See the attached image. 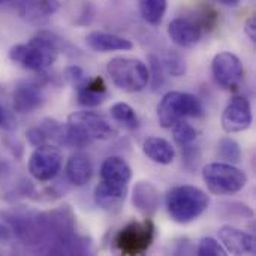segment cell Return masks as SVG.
<instances>
[{"label": "cell", "instance_id": "6da1fadb", "mask_svg": "<svg viewBox=\"0 0 256 256\" xmlns=\"http://www.w3.org/2000/svg\"><path fill=\"white\" fill-rule=\"evenodd\" d=\"M63 40L52 32L40 30L27 44H16L9 50V58L24 69L40 72L58 57Z\"/></svg>", "mask_w": 256, "mask_h": 256}, {"label": "cell", "instance_id": "7a4b0ae2", "mask_svg": "<svg viewBox=\"0 0 256 256\" xmlns=\"http://www.w3.org/2000/svg\"><path fill=\"white\" fill-rule=\"evenodd\" d=\"M66 146L86 147L93 141H105L116 135L110 122L94 111H78L68 117Z\"/></svg>", "mask_w": 256, "mask_h": 256}, {"label": "cell", "instance_id": "3957f363", "mask_svg": "<svg viewBox=\"0 0 256 256\" xmlns=\"http://www.w3.org/2000/svg\"><path fill=\"white\" fill-rule=\"evenodd\" d=\"M166 212L170 218L177 224H190L196 220L208 207V195L195 186H176L165 198Z\"/></svg>", "mask_w": 256, "mask_h": 256}, {"label": "cell", "instance_id": "277c9868", "mask_svg": "<svg viewBox=\"0 0 256 256\" xmlns=\"http://www.w3.org/2000/svg\"><path fill=\"white\" fill-rule=\"evenodd\" d=\"M106 72L116 87L129 93L141 92L150 82L148 66L140 58L114 57L108 62Z\"/></svg>", "mask_w": 256, "mask_h": 256}, {"label": "cell", "instance_id": "5b68a950", "mask_svg": "<svg viewBox=\"0 0 256 256\" xmlns=\"http://www.w3.org/2000/svg\"><path fill=\"white\" fill-rule=\"evenodd\" d=\"M204 105L201 99L186 92H168L158 105V118L162 128H171L186 117H202Z\"/></svg>", "mask_w": 256, "mask_h": 256}, {"label": "cell", "instance_id": "8992f818", "mask_svg": "<svg viewBox=\"0 0 256 256\" xmlns=\"http://www.w3.org/2000/svg\"><path fill=\"white\" fill-rule=\"evenodd\" d=\"M202 178L212 194L222 196L238 194L248 184L246 172L228 162L207 164L202 170Z\"/></svg>", "mask_w": 256, "mask_h": 256}, {"label": "cell", "instance_id": "52a82bcc", "mask_svg": "<svg viewBox=\"0 0 256 256\" xmlns=\"http://www.w3.org/2000/svg\"><path fill=\"white\" fill-rule=\"evenodd\" d=\"M154 240V225L146 218L142 222H130L123 226L117 237L116 246L123 255H142L148 250Z\"/></svg>", "mask_w": 256, "mask_h": 256}, {"label": "cell", "instance_id": "ba28073f", "mask_svg": "<svg viewBox=\"0 0 256 256\" xmlns=\"http://www.w3.org/2000/svg\"><path fill=\"white\" fill-rule=\"evenodd\" d=\"M63 156L57 147L44 146L38 147L28 160V172L38 182L52 180L62 170Z\"/></svg>", "mask_w": 256, "mask_h": 256}, {"label": "cell", "instance_id": "9c48e42d", "mask_svg": "<svg viewBox=\"0 0 256 256\" xmlns=\"http://www.w3.org/2000/svg\"><path fill=\"white\" fill-rule=\"evenodd\" d=\"M212 72L214 81L224 88H236L244 75L242 60L230 51H222L214 56L212 62Z\"/></svg>", "mask_w": 256, "mask_h": 256}, {"label": "cell", "instance_id": "30bf717a", "mask_svg": "<svg viewBox=\"0 0 256 256\" xmlns=\"http://www.w3.org/2000/svg\"><path fill=\"white\" fill-rule=\"evenodd\" d=\"M252 126V106L248 98L234 96L222 114V128L228 134L248 130Z\"/></svg>", "mask_w": 256, "mask_h": 256}, {"label": "cell", "instance_id": "8fae6325", "mask_svg": "<svg viewBox=\"0 0 256 256\" xmlns=\"http://www.w3.org/2000/svg\"><path fill=\"white\" fill-rule=\"evenodd\" d=\"M132 178V170L123 158L111 156L100 166V182L112 189L128 192V184Z\"/></svg>", "mask_w": 256, "mask_h": 256}, {"label": "cell", "instance_id": "7c38bea8", "mask_svg": "<svg viewBox=\"0 0 256 256\" xmlns=\"http://www.w3.org/2000/svg\"><path fill=\"white\" fill-rule=\"evenodd\" d=\"M218 234L226 254H232V255H255L256 254V242L252 234L244 232L230 225L222 226L218 231Z\"/></svg>", "mask_w": 256, "mask_h": 256}, {"label": "cell", "instance_id": "4fadbf2b", "mask_svg": "<svg viewBox=\"0 0 256 256\" xmlns=\"http://www.w3.org/2000/svg\"><path fill=\"white\" fill-rule=\"evenodd\" d=\"M168 36L171 40L183 48L195 46L202 38V27L192 18L177 16L168 24Z\"/></svg>", "mask_w": 256, "mask_h": 256}, {"label": "cell", "instance_id": "5bb4252c", "mask_svg": "<svg viewBox=\"0 0 256 256\" xmlns=\"http://www.w3.org/2000/svg\"><path fill=\"white\" fill-rule=\"evenodd\" d=\"M12 104H14V110L20 114H26L38 110L44 104V94L40 87L30 81L18 82L16 87L14 88Z\"/></svg>", "mask_w": 256, "mask_h": 256}, {"label": "cell", "instance_id": "9a60e30c", "mask_svg": "<svg viewBox=\"0 0 256 256\" xmlns=\"http://www.w3.org/2000/svg\"><path fill=\"white\" fill-rule=\"evenodd\" d=\"M60 8L58 0H18L16 9L21 18L32 24H44Z\"/></svg>", "mask_w": 256, "mask_h": 256}, {"label": "cell", "instance_id": "2e32d148", "mask_svg": "<svg viewBox=\"0 0 256 256\" xmlns=\"http://www.w3.org/2000/svg\"><path fill=\"white\" fill-rule=\"evenodd\" d=\"M159 190L150 182H138L132 190V204L144 216L152 219L159 208Z\"/></svg>", "mask_w": 256, "mask_h": 256}, {"label": "cell", "instance_id": "e0dca14e", "mask_svg": "<svg viewBox=\"0 0 256 256\" xmlns=\"http://www.w3.org/2000/svg\"><path fill=\"white\" fill-rule=\"evenodd\" d=\"M86 44L90 50L96 52H111V51H129L134 48L130 39L123 36L106 33V32H90L86 36Z\"/></svg>", "mask_w": 256, "mask_h": 256}, {"label": "cell", "instance_id": "ac0fdd59", "mask_svg": "<svg viewBox=\"0 0 256 256\" xmlns=\"http://www.w3.org/2000/svg\"><path fill=\"white\" fill-rule=\"evenodd\" d=\"M93 162L88 154L82 152L74 153L66 164V177L75 186L87 184L93 177Z\"/></svg>", "mask_w": 256, "mask_h": 256}, {"label": "cell", "instance_id": "d6986e66", "mask_svg": "<svg viewBox=\"0 0 256 256\" xmlns=\"http://www.w3.org/2000/svg\"><path fill=\"white\" fill-rule=\"evenodd\" d=\"M106 86L104 78L94 76L92 80H86L78 86V104L87 108L99 106L106 99Z\"/></svg>", "mask_w": 256, "mask_h": 256}, {"label": "cell", "instance_id": "ffe728a7", "mask_svg": "<svg viewBox=\"0 0 256 256\" xmlns=\"http://www.w3.org/2000/svg\"><path fill=\"white\" fill-rule=\"evenodd\" d=\"M144 154L159 165H170L176 159V150L170 141L160 136H148L142 142Z\"/></svg>", "mask_w": 256, "mask_h": 256}, {"label": "cell", "instance_id": "44dd1931", "mask_svg": "<svg viewBox=\"0 0 256 256\" xmlns=\"http://www.w3.org/2000/svg\"><path fill=\"white\" fill-rule=\"evenodd\" d=\"M126 198V192H120L105 186L102 182L94 189V201L105 210H117Z\"/></svg>", "mask_w": 256, "mask_h": 256}, {"label": "cell", "instance_id": "7402d4cb", "mask_svg": "<svg viewBox=\"0 0 256 256\" xmlns=\"http://www.w3.org/2000/svg\"><path fill=\"white\" fill-rule=\"evenodd\" d=\"M166 0H140V12L146 22L150 26H159L166 14Z\"/></svg>", "mask_w": 256, "mask_h": 256}, {"label": "cell", "instance_id": "603a6c76", "mask_svg": "<svg viewBox=\"0 0 256 256\" xmlns=\"http://www.w3.org/2000/svg\"><path fill=\"white\" fill-rule=\"evenodd\" d=\"M110 116L112 120H116L117 123H120L122 126H124L126 129H136L140 126V120L138 116L135 112V110L126 104V102H117L110 108Z\"/></svg>", "mask_w": 256, "mask_h": 256}, {"label": "cell", "instance_id": "cb8c5ba5", "mask_svg": "<svg viewBox=\"0 0 256 256\" xmlns=\"http://www.w3.org/2000/svg\"><path fill=\"white\" fill-rule=\"evenodd\" d=\"M39 128L45 132L50 142H54L58 146H66V134H68L66 124L46 117L40 122Z\"/></svg>", "mask_w": 256, "mask_h": 256}, {"label": "cell", "instance_id": "d4e9b609", "mask_svg": "<svg viewBox=\"0 0 256 256\" xmlns=\"http://www.w3.org/2000/svg\"><path fill=\"white\" fill-rule=\"evenodd\" d=\"M218 154H219V158L222 160H225L228 164H232V165L238 164L242 160V156H243L240 144L236 140H232L231 136H224L219 141Z\"/></svg>", "mask_w": 256, "mask_h": 256}, {"label": "cell", "instance_id": "484cf974", "mask_svg": "<svg viewBox=\"0 0 256 256\" xmlns=\"http://www.w3.org/2000/svg\"><path fill=\"white\" fill-rule=\"evenodd\" d=\"M160 62H162L165 72L172 75V76H183L188 70V64H186L183 56L174 50L168 51Z\"/></svg>", "mask_w": 256, "mask_h": 256}, {"label": "cell", "instance_id": "4316f807", "mask_svg": "<svg viewBox=\"0 0 256 256\" xmlns=\"http://www.w3.org/2000/svg\"><path fill=\"white\" fill-rule=\"evenodd\" d=\"M171 128H172V136H174L176 142L180 144L182 147L183 146L194 144L196 141V136H198L196 129L190 123H188L184 118L183 120H178Z\"/></svg>", "mask_w": 256, "mask_h": 256}, {"label": "cell", "instance_id": "83f0119b", "mask_svg": "<svg viewBox=\"0 0 256 256\" xmlns=\"http://www.w3.org/2000/svg\"><path fill=\"white\" fill-rule=\"evenodd\" d=\"M164 66L159 57L156 56H150L148 57V74H150V81L154 90L160 88L165 82V76H164Z\"/></svg>", "mask_w": 256, "mask_h": 256}, {"label": "cell", "instance_id": "f1b7e54d", "mask_svg": "<svg viewBox=\"0 0 256 256\" xmlns=\"http://www.w3.org/2000/svg\"><path fill=\"white\" fill-rule=\"evenodd\" d=\"M226 255V250L224 249V246L212 238V237H207V238H202L200 242V246H198V256H225Z\"/></svg>", "mask_w": 256, "mask_h": 256}, {"label": "cell", "instance_id": "f546056e", "mask_svg": "<svg viewBox=\"0 0 256 256\" xmlns=\"http://www.w3.org/2000/svg\"><path fill=\"white\" fill-rule=\"evenodd\" d=\"M64 78H66L68 82H70L72 86L78 87L80 84H82L87 80V75H86L82 68H80L76 64H72V66H68L64 69Z\"/></svg>", "mask_w": 256, "mask_h": 256}, {"label": "cell", "instance_id": "4dcf8cb0", "mask_svg": "<svg viewBox=\"0 0 256 256\" xmlns=\"http://www.w3.org/2000/svg\"><path fill=\"white\" fill-rule=\"evenodd\" d=\"M27 141L33 146V147H44V146H48L50 141L45 135V132L38 126V128H32L27 130Z\"/></svg>", "mask_w": 256, "mask_h": 256}, {"label": "cell", "instance_id": "1f68e13d", "mask_svg": "<svg viewBox=\"0 0 256 256\" xmlns=\"http://www.w3.org/2000/svg\"><path fill=\"white\" fill-rule=\"evenodd\" d=\"M244 33L248 34V38L255 42L256 40V20L255 16H249L244 22Z\"/></svg>", "mask_w": 256, "mask_h": 256}, {"label": "cell", "instance_id": "d6a6232c", "mask_svg": "<svg viewBox=\"0 0 256 256\" xmlns=\"http://www.w3.org/2000/svg\"><path fill=\"white\" fill-rule=\"evenodd\" d=\"M214 2H218L224 6H230V8H237L242 3V0H214Z\"/></svg>", "mask_w": 256, "mask_h": 256}, {"label": "cell", "instance_id": "836d02e7", "mask_svg": "<svg viewBox=\"0 0 256 256\" xmlns=\"http://www.w3.org/2000/svg\"><path fill=\"white\" fill-rule=\"evenodd\" d=\"M9 236H10L9 228H6V226L0 225V240H8V238H9Z\"/></svg>", "mask_w": 256, "mask_h": 256}, {"label": "cell", "instance_id": "e575fe53", "mask_svg": "<svg viewBox=\"0 0 256 256\" xmlns=\"http://www.w3.org/2000/svg\"><path fill=\"white\" fill-rule=\"evenodd\" d=\"M4 123H6V118H4V111H3V108L0 106V128H2V126H4Z\"/></svg>", "mask_w": 256, "mask_h": 256}, {"label": "cell", "instance_id": "d590c367", "mask_svg": "<svg viewBox=\"0 0 256 256\" xmlns=\"http://www.w3.org/2000/svg\"><path fill=\"white\" fill-rule=\"evenodd\" d=\"M2 3H4V0H0V4H2Z\"/></svg>", "mask_w": 256, "mask_h": 256}]
</instances>
